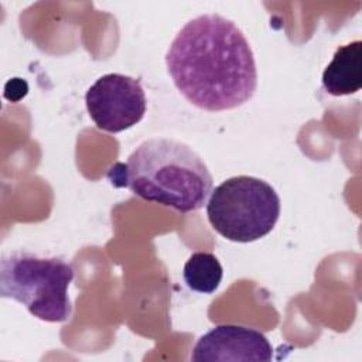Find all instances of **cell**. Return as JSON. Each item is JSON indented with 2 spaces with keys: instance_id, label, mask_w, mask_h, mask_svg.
<instances>
[{
  "instance_id": "8",
  "label": "cell",
  "mask_w": 362,
  "mask_h": 362,
  "mask_svg": "<svg viewBox=\"0 0 362 362\" xmlns=\"http://www.w3.org/2000/svg\"><path fill=\"white\" fill-rule=\"evenodd\" d=\"M223 270L218 257L209 252L192 253L184 264L182 277L185 284L197 293H214L222 280Z\"/></svg>"
},
{
  "instance_id": "4",
  "label": "cell",
  "mask_w": 362,
  "mask_h": 362,
  "mask_svg": "<svg viewBox=\"0 0 362 362\" xmlns=\"http://www.w3.org/2000/svg\"><path fill=\"white\" fill-rule=\"evenodd\" d=\"M206 216L225 239L255 242L273 230L280 216V197L260 178L236 175L211 191Z\"/></svg>"
},
{
  "instance_id": "7",
  "label": "cell",
  "mask_w": 362,
  "mask_h": 362,
  "mask_svg": "<svg viewBox=\"0 0 362 362\" xmlns=\"http://www.w3.org/2000/svg\"><path fill=\"white\" fill-rule=\"evenodd\" d=\"M322 88L332 96L356 93L362 86V41L338 47L322 72Z\"/></svg>"
},
{
  "instance_id": "2",
  "label": "cell",
  "mask_w": 362,
  "mask_h": 362,
  "mask_svg": "<svg viewBox=\"0 0 362 362\" xmlns=\"http://www.w3.org/2000/svg\"><path fill=\"white\" fill-rule=\"evenodd\" d=\"M107 178L144 201L182 214L201 209L212 191V175L204 160L185 143L163 137L139 144L126 163L107 171Z\"/></svg>"
},
{
  "instance_id": "5",
  "label": "cell",
  "mask_w": 362,
  "mask_h": 362,
  "mask_svg": "<svg viewBox=\"0 0 362 362\" xmlns=\"http://www.w3.org/2000/svg\"><path fill=\"white\" fill-rule=\"evenodd\" d=\"M88 113L98 129L119 133L137 124L146 113L147 100L139 79L123 74H106L85 95Z\"/></svg>"
},
{
  "instance_id": "6",
  "label": "cell",
  "mask_w": 362,
  "mask_h": 362,
  "mask_svg": "<svg viewBox=\"0 0 362 362\" xmlns=\"http://www.w3.org/2000/svg\"><path fill=\"white\" fill-rule=\"evenodd\" d=\"M273 348L269 339L257 329L222 324L216 325L195 342L189 359L194 362L221 361H260L269 362Z\"/></svg>"
},
{
  "instance_id": "3",
  "label": "cell",
  "mask_w": 362,
  "mask_h": 362,
  "mask_svg": "<svg viewBox=\"0 0 362 362\" xmlns=\"http://www.w3.org/2000/svg\"><path fill=\"white\" fill-rule=\"evenodd\" d=\"M74 277L62 259L10 252L0 260V296L21 303L38 320L64 322L72 314L68 287Z\"/></svg>"
},
{
  "instance_id": "1",
  "label": "cell",
  "mask_w": 362,
  "mask_h": 362,
  "mask_svg": "<svg viewBox=\"0 0 362 362\" xmlns=\"http://www.w3.org/2000/svg\"><path fill=\"white\" fill-rule=\"evenodd\" d=\"M165 65L178 92L208 112L242 106L257 86L249 41L233 21L215 13L185 23L168 47Z\"/></svg>"
}]
</instances>
